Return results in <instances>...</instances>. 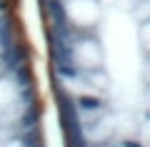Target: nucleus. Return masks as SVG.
Listing matches in <instances>:
<instances>
[{
    "mask_svg": "<svg viewBox=\"0 0 150 147\" xmlns=\"http://www.w3.org/2000/svg\"><path fill=\"white\" fill-rule=\"evenodd\" d=\"M63 147H150V0H35Z\"/></svg>",
    "mask_w": 150,
    "mask_h": 147,
    "instance_id": "nucleus-1",
    "label": "nucleus"
},
{
    "mask_svg": "<svg viewBox=\"0 0 150 147\" xmlns=\"http://www.w3.org/2000/svg\"><path fill=\"white\" fill-rule=\"evenodd\" d=\"M23 0H0V147H48Z\"/></svg>",
    "mask_w": 150,
    "mask_h": 147,
    "instance_id": "nucleus-2",
    "label": "nucleus"
}]
</instances>
